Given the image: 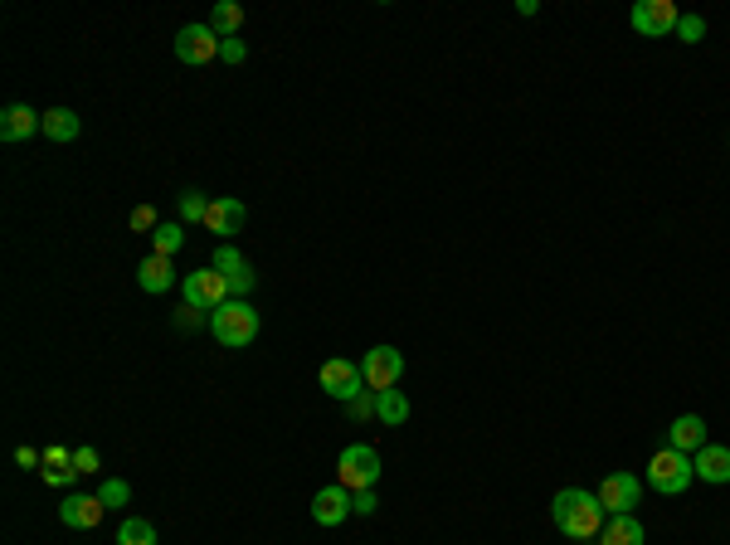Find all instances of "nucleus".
I'll return each mask as SVG.
<instances>
[{
    "label": "nucleus",
    "mask_w": 730,
    "mask_h": 545,
    "mask_svg": "<svg viewBox=\"0 0 730 545\" xmlns=\"http://www.w3.org/2000/svg\"><path fill=\"white\" fill-rule=\"evenodd\" d=\"M550 516H555V531L570 536V541H594V536L604 531V521H609V511H604V502H599V492H584V487H565V492H555Z\"/></svg>",
    "instance_id": "f257e3e1"
},
{
    "label": "nucleus",
    "mask_w": 730,
    "mask_h": 545,
    "mask_svg": "<svg viewBox=\"0 0 730 545\" xmlns=\"http://www.w3.org/2000/svg\"><path fill=\"white\" fill-rule=\"evenodd\" d=\"M210 331H215L219 346L244 351V346H254L258 341V307L249 302V297H229L219 312H210Z\"/></svg>",
    "instance_id": "f03ea898"
},
{
    "label": "nucleus",
    "mask_w": 730,
    "mask_h": 545,
    "mask_svg": "<svg viewBox=\"0 0 730 545\" xmlns=\"http://www.w3.org/2000/svg\"><path fill=\"white\" fill-rule=\"evenodd\" d=\"M336 482L351 487V492L375 487V482H380V448H370V443L341 448V458H336Z\"/></svg>",
    "instance_id": "7ed1b4c3"
},
{
    "label": "nucleus",
    "mask_w": 730,
    "mask_h": 545,
    "mask_svg": "<svg viewBox=\"0 0 730 545\" xmlns=\"http://www.w3.org/2000/svg\"><path fill=\"white\" fill-rule=\"evenodd\" d=\"M692 458L687 453H677V448H662V453H653V463H648V482H653V492H662V497H677V492H687L692 487Z\"/></svg>",
    "instance_id": "20e7f679"
},
{
    "label": "nucleus",
    "mask_w": 730,
    "mask_h": 545,
    "mask_svg": "<svg viewBox=\"0 0 730 545\" xmlns=\"http://www.w3.org/2000/svg\"><path fill=\"white\" fill-rule=\"evenodd\" d=\"M677 5L672 0H638L633 10H628V25L638 30L643 39H667V35H677Z\"/></svg>",
    "instance_id": "39448f33"
},
{
    "label": "nucleus",
    "mask_w": 730,
    "mask_h": 545,
    "mask_svg": "<svg viewBox=\"0 0 730 545\" xmlns=\"http://www.w3.org/2000/svg\"><path fill=\"white\" fill-rule=\"evenodd\" d=\"M229 302V278L219 268H200V273H185V307H200L205 317L219 312Z\"/></svg>",
    "instance_id": "423d86ee"
},
{
    "label": "nucleus",
    "mask_w": 730,
    "mask_h": 545,
    "mask_svg": "<svg viewBox=\"0 0 730 545\" xmlns=\"http://www.w3.org/2000/svg\"><path fill=\"white\" fill-rule=\"evenodd\" d=\"M361 375H365V390H375V395H385V390H395L404 375V356L395 346H370L361 361Z\"/></svg>",
    "instance_id": "0eeeda50"
},
{
    "label": "nucleus",
    "mask_w": 730,
    "mask_h": 545,
    "mask_svg": "<svg viewBox=\"0 0 730 545\" xmlns=\"http://www.w3.org/2000/svg\"><path fill=\"white\" fill-rule=\"evenodd\" d=\"M317 380H322V390H327L331 400H341V404H351V400H361L365 395L361 365H351V361H327Z\"/></svg>",
    "instance_id": "6e6552de"
},
{
    "label": "nucleus",
    "mask_w": 730,
    "mask_h": 545,
    "mask_svg": "<svg viewBox=\"0 0 730 545\" xmlns=\"http://www.w3.org/2000/svg\"><path fill=\"white\" fill-rule=\"evenodd\" d=\"M638 497H643V482L633 473H609L599 482V502L609 516H628V511L638 507Z\"/></svg>",
    "instance_id": "1a4fd4ad"
},
{
    "label": "nucleus",
    "mask_w": 730,
    "mask_h": 545,
    "mask_svg": "<svg viewBox=\"0 0 730 545\" xmlns=\"http://www.w3.org/2000/svg\"><path fill=\"white\" fill-rule=\"evenodd\" d=\"M219 44H224V39H219L210 25H185L181 35H176V59H181V64H210L219 54Z\"/></svg>",
    "instance_id": "9d476101"
},
{
    "label": "nucleus",
    "mask_w": 730,
    "mask_h": 545,
    "mask_svg": "<svg viewBox=\"0 0 730 545\" xmlns=\"http://www.w3.org/2000/svg\"><path fill=\"white\" fill-rule=\"evenodd\" d=\"M351 511H356L351 487H341V482H336V487H322V492L312 497V521H317V526H341Z\"/></svg>",
    "instance_id": "9b49d317"
},
{
    "label": "nucleus",
    "mask_w": 730,
    "mask_h": 545,
    "mask_svg": "<svg viewBox=\"0 0 730 545\" xmlns=\"http://www.w3.org/2000/svg\"><path fill=\"white\" fill-rule=\"evenodd\" d=\"M103 497H83V492H69L64 502H59V521L73 526V531H93L98 521H103Z\"/></svg>",
    "instance_id": "f8f14e48"
},
{
    "label": "nucleus",
    "mask_w": 730,
    "mask_h": 545,
    "mask_svg": "<svg viewBox=\"0 0 730 545\" xmlns=\"http://www.w3.org/2000/svg\"><path fill=\"white\" fill-rule=\"evenodd\" d=\"M244 200H234V195H219L215 205H210V215H205V229L219 234V244H229V234H239L244 229Z\"/></svg>",
    "instance_id": "ddd939ff"
},
{
    "label": "nucleus",
    "mask_w": 730,
    "mask_h": 545,
    "mask_svg": "<svg viewBox=\"0 0 730 545\" xmlns=\"http://www.w3.org/2000/svg\"><path fill=\"white\" fill-rule=\"evenodd\" d=\"M35 132H44V112L25 108V103H10V108L0 112V137L5 142H30Z\"/></svg>",
    "instance_id": "4468645a"
},
{
    "label": "nucleus",
    "mask_w": 730,
    "mask_h": 545,
    "mask_svg": "<svg viewBox=\"0 0 730 545\" xmlns=\"http://www.w3.org/2000/svg\"><path fill=\"white\" fill-rule=\"evenodd\" d=\"M667 448H677V453L696 458V453L706 448V424H701V414H682V419H672V429H667Z\"/></svg>",
    "instance_id": "2eb2a0df"
},
{
    "label": "nucleus",
    "mask_w": 730,
    "mask_h": 545,
    "mask_svg": "<svg viewBox=\"0 0 730 545\" xmlns=\"http://www.w3.org/2000/svg\"><path fill=\"white\" fill-rule=\"evenodd\" d=\"M692 468H696L701 482L721 487V482H730V448H721V443H706V448L692 458Z\"/></svg>",
    "instance_id": "dca6fc26"
},
{
    "label": "nucleus",
    "mask_w": 730,
    "mask_h": 545,
    "mask_svg": "<svg viewBox=\"0 0 730 545\" xmlns=\"http://www.w3.org/2000/svg\"><path fill=\"white\" fill-rule=\"evenodd\" d=\"M648 541V531H643V521L628 511V516H609L604 521V531H599V545H643Z\"/></svg>",
    "instance_id": "f3484780"
},
{
    "label": "nucleus",
    "mask_w": 730,
    "mask_h": 545,
    "mask_svg": "<svg viewBox=\"0 0 730 545\" xmlns=\"http://www.w3.org/2000/svg\"><path fill=\"white\" fill-rule=\"evenodd\" d=\"M171 283H176L171 258H166V254H146L142 268H137V288H142V292H166Z\"/></svg>",
    "instance_id": "a211bd4d"
},
{
    "label": "nucleus",
    "mask_w": 730,
    "mask_h": 545,
    "mask_svg": "<svg viewBox=\"0 0 730 545\" xmlns=\"http://www.w3.org/2000/svg\"><path fill=\"white\" fill-rule=\"evenodd\" d=\"M78 112H69V108H54V112H44V137L49 142H73L78 137Z\"/></svg>",
    "instance_id": "6ab92c4d"
},
{
    "label": "nucleus",
    "mask_w": 730,
    "mask_h": 545,
    "mask_svg": "<svg viewBox=\"0 0 730 545\" xmlns=\"http://www.w3.org/2000/svg\"><path fill=\"white\" fill-rule=\"evenodd\" d=\"M244 25V5H234V0H219L215 10H210V30L219 39H234V30Z\"/></svg>",
    "instance_id": "aec40b11"
},
{
    "label": "nucleus",
    "mask_w": 730,
    "mask_h": 545,
    "mask_svg": "<svg viewBox=\"0 0 730 545\" xmlns=\"http://www.w3.org/2000/svg\"><path fill=\"white\" fill-rule=\"evenodd\" d=\"M380 424H390V429H400L404 419H409V400H404V390H385L380 395V414H375Z\"/></svg>",
    "instance_id": "412c9836"
},
{
    "label": "nucleus",
    "mask_w": 730,
    "mask_h": 545,
    "mask_svg": "<svg viewBox=\"0 0 730 545\" xmlns=\"http://www.w3.org/2000/svg\"><path fill=\"white\" fill-rule=\"evenodd\" d=\"M117 545H156V526L142 521V516H127V521L117 526Z\"/></svg>",
    "instance_id": "4be33fe9"
},
{
    "label": "nucleus",
    "mask_w": 730,
    "mask_h": 545,
    "mask_svg": "<svg viewBox=\"0 0 730 545\" xmlns=\"http://www.w3.org/2000/svg\"><path fill=\"white\" fill-rule=\"evenodd\" d=\"M185 244V229L181 224H156V234H151V254H176V249H181Z\"/></svg>",
    "instance_id": "5701e85b"
},
{
    "label": "nucleus",
    "mask_w": 730,
    "mask_h": 545,
    "mask_svg": "<svg viewBox=\"0 0 730 545\" xmlns=\"http://www.w3.org/2000/svg\"><path fill=\"white\" fill-rule=\"evenodd\" d=\"M176 205H181L185 224H205V215H210V205H215V200H205L200 190H181V200H176Z\"/></svg>",
    "instance_id": "b1692460"
},
{
    "label": "nucleus",
    "mask_w": 730,
    "mask_h": 545,
    "mask_svg": "<svg viewBox=\"0 0 730 545\" xmlns=\"http://www.w3.org/2000/svg\"><path fill=\"white\" fill-rule=\"evenodd\" d=\"M98 497H103V507H127V502H132V487H127V482H122V477H108V482H103V487H98Z\"/></svg>",
    "instance_id": "393cba45"
},
{
    "label": "nucleus",
    "mask_w": 730,
    "mask_h": 545,
    "mask_svg": "<svg viewBox=\"0 0 730 545\" xmlns=\"http://www.w3.org/2000/svg\"><path fill=\"white\" fill-rule=\"evenodd\" d=\"M210 268H219L224 278H234V273L244 268V254H239L234 244H219V249H215V263H210Z\"/></svg>",
    "instance_id": "a878e982"
},
{
    "label": "nucleus",
    "mask_w": 730,
    "mask_h": 545,
    "mask_svg": "<svg viewBox=\"0 0 730 545\" xmlns=\"http://www.w3.org/2000/svg\"><path fill=\"white\" fill-rule=\"evenodd\" d=\"M701 35H706V20H701V15H682V20H677V39H682V44H701Z\"/></svg>",
    "instance_id": "bb28decb"
},
{
    "label": "nucleus",
    "mask_w": 730,
    "mask_h": 545,
    "mask_svg": "<svg viewBox=\"0 0 730 545\" xmlns=\"http://www.w3.org/2000/svg\"><path fill=\"white\" fill-rule=\"evenodd\" d=\"M346 409H351V419H370V414H380V395H375V390H365L361 400H351Z\"/></svg>",
    "instance_id": "cd10ccee"
},
{
    "label": "nucleus",
    "mask_w": 730,
    "mask_h": 545,
    "mask_svg": "<svg viewBox=\"0 0 730 545\" xmlns=\"http://www.w3.org/2000/svg\"><path fill=\"white\" fill-rule=\"evenodd\" d=\"M254 268H249V263H244V268H239V273H234V278H229V297H249V292H254Z\"/></svg>",
    "instance_id": "c85d7f7f"
},
{
    "label": "nucleus",
    "mask_w": 730,
    "mask_h": 545,
    "mask_svg": "<svg viewBox=\"0 0 730 545\" xmlns=\"http://www.w3.org/2000/svg\"><path fill=\"white\" fill-rule=\"evenodd\" d=\"M156 224H161V219H156L151 205H137V210H132V229H137V234H156Z\"/></svg>",
    "instance_id": "c756f323"
},
{
    "label": "nucleus",
    "mask_w": 730,
    "mask_h": 545,
    "mask_svg": "<svg viewBox=\"0 0 730 545\" xmlns=\"http://www.w3.org/2000/svg\"><path fill=\"white\" fill-rule=\"evenodd\" d=\"M219 54H224V64H244V59H249L244 39H224V44H219Z\"/></svg>",
    "instance_id": "7c9ffc66"
},
{
    "label": "nucleus",
    "mask_w": 730,
    "mask_h": 545,
    "mask_svg": "<svg viewBox=\"0 0 730 545\" xmlns=\"http://www.w3.org/2000/svg\"><path fill=\"white\" fill-rule=\"evenodd\" d=\"M73 468L78 473H98V448H78L73 453Z\"/></svg>",
    "instance_id": "2f4dec72"
},
{
    "label": "nucleus",
    "mask_w": 730,
    "mask_h": 545,
    "mask_svg": "<svg viewBox=\"0 0 730 545\" xmlns=\"http://www.w3.org/2000/svg\"><path fill=\"white\" fill-rule=\"evenodd\" d=\"M15 463H20V468H39V463H44V453L30 448V443H20V448H15Z\"/></svg>",
    "instance_id": "473e14b6"
},
{
    "label": "nucleus",
    "mask_w": 730,
    "mask_h": 545,
    "mask_svg": "<svg viewBox=\"0 0 730 545\" xmlns=\"http://www.w3.org/2000/svg\"><path fill=\"white\" fill-rule=\"evenodd\" d=\"M73 477H78V468H44V482H49V487H69Z\"/></svg>",
    "instance_id": "72a5a7b5"
},
{
    "label": "nucleus",
    "mask_w": 730,
    "mask_h": 545,
    "mask_svg": "<svg viewBox=\"0 0 730 545\" xmlns=\"http://www.w3.org/2000/svg\"><path fill=\"white\" fill-rule=\"evenodd\" d=\"M44 463L49 468H73V453L69 448H44Z\"/></svg>",
    "instance_id": "f704fd0d"
},
{
    "label": "nucleus",
    "mask_w": 730,
    "mask_h": 545,
    "mask_svg": "<svg viewBox=\"0 0 730 545\" xmlns=\"http://www.w3.org/2000/svg\"><path fill=\"white\" fill-rule=\"evenodd\" d=\"M351 502H356V511H361V516H370V511H375V487H365V492H351Z\"/></svg>",
    "instance_id": "c9c22d12"
},
{
    "label": "nucleus",
    "mask_w": 730,
    "mask_h": 545,
    "mask_svg": "<svg viewBox=\"0 0 730 545\" xmlns=\"http://www.w3.org/2000/svg\"><path fill=\"white\" fill-rule=\"evenodd\" d=\"M195 322H200V307H181V312H176V327H195Z\"/></svg>",
    "instance_id": "e433bc0d"
}]
</instances>
